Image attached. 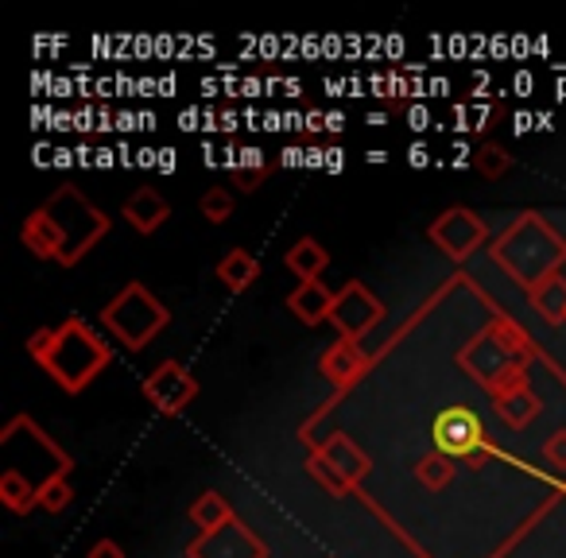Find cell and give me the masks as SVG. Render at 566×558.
Here are the masks:
<instances>
[{
  "label": "cell",
  "mask_w": 566,
  "mask_h": 558,
  "mask_svg": "<svg viewBox=\"0 0 566 558\" xmlns=\"http://www.w3.org/2000/svg\"><path fill=\"white\" fill-rule=\"evenodd\" d=\"M28 354L32 361L55 380L63 392L78 396L90 380L102 369H109L113 349L102 334H94V326H86L82 318H66L63 326H43L28 338Z\"/></svg>",
  "instance_id": "6da1fadb"
},
{
  "label": "cell",
  "mask_w": 566,
  "mask_h": 558,
  "mask_svg": "<svg viewBox=\"0 0 566 558\" xmlns=\"http://www.w3.org/2000/svg\"><path fill=\"white\" fill-rule=\"evenodd\" d=\"M493 260L509 267L520 284L532 292L539 280L558 272L566 260V241L543 218H520L501 241L493 244Z\"/></svg>",
  "instance_id": "7a4b0ae2"
},
{
  "label": "cell",
  "mask_w": 566,
  "mask_h": 558,
  "mask_svg": "<svg viewBox=\"0 0 566 558\" xmlns=\"http://www.w3.org/2000/svg\"><path fill=\"white\" fill-rule=\"evenodd\" d=\"M102 323L113 338H120L128 349H144L167 323L171 310L156 299L144 284H128L120 295H113V303L102 310Z\"/></svg>",
  "instance_id": "3957f363"
},
{
  "label": "cell",
  "mask_w": 566,
  "mask_h": 558,
  "mask_svg": "<svg viewBox=\"0 0 566 558\" xmlns=\"http://www.w3.org/2000/svg\"><path fill=\"white\" fill-rule=\"evenodd\" d=\"M43 210L55 218L59 233H63V241H66L63 260H59L63 267H74L105 233H109V218H105L94 202H86L74 187L55 190V194L43 202Z\"/></svg>",
  "instance_id": "277c9868"
},
{
  "label": "cell",
  "mask_w": 566,
  "mask_h": 558,
  "mask_svg": "<svg viewBox=\"0 0 566 558\" xmlns=\"http://www.w3.org/2000/svg\"><path fill=\"white\" fill-rule=\"evenodd\" d=\"M431 439H434V454H447V457H465V462H478L485 454V427H481L478 411L470 408H447L434 415L431 427Z\"/></svg>",
  "instance_id": "5b68a950"
},
{
  "label": "cell",
  "mask_w": 566,
  "mask_h": 558,
  "mask_svg": "<svg viewBox=\"0 0 566 558\" xmlns=\"http://www.w3.org/2000/svg\"><path fill=\"white\" fill-rule=\"evenodd\" d=\"M385 318V303L361 284V280H349L338 295H334V310H331V326L338 330V338L361 341L373 326Z\"/></svg>",
  "instance_id": "8992f818"
},
{
  "label": "cell",
  "mask_w": 566,
  "mask_h": 558,
  "mask_svg": "<svg viewBox=\"0 0 566 558\" xmlns=\"http://www.w3.org/2000/svg\"><path fill=\"white\" fill-rule=\"evenodd\" d=\"M427 236H431V241L439 244L450 260H465L473 249H481V241L489 236V229L473 210H465V206H450V210L442 213L431 229H427Z\"/></svg>",
  "instance_id": "52a82bcc"
},
{
  "label": "cell",
  "mask_w": 566,
  "mask_h": 558,
  "mask_svg": "<svg viewBox=\"0 0 566 558\" xmlns=\"http://www.w3.org/2000/svg\"><path fill=\"white\" fill-rule=\"evenodd\" d=\"M144 396H148L151 408L164 411V415H182V411L195 403L198 380L190 377L179 361H164L156 372H148V377H144Z\"/></svg>",
  "instance_id": "ba28073f"
},
{
  "label": "cell",
  "mask_w": 566,
  "mask_h": 558,
  "mask_svg": "<svg viewBox=\"0 0 566 558\" xmlns=\"http://www.w3.org/2000/svg\"><path fill=\"white\" fill-rule=\"evenodd\" d=\"M187 558H268V547L256 531L241 524V519H229L218 531H202L187 547Z\"/></svg>",
  "instance_id": "9c48e42d"
},
{
  "label": "cell",
  "mask_w": 566,
  "mask_h": 558,
  "mask_svg": "<svg viewBox=\"0 0 566 558\" xmlns=\"http://www.w3.org/2000/svg\"><path fill=\"white\" fill-rule=\"evenodd\" d=\"M365 369H369V354L349 338H338L331 349H323V357H318V372H323L334 388H342V392L354 388L357 380L365 377Z\"/></svg>",
  "instance_id": "30bf717a"
},
{
  "label": "cell",
  "mask_w": 566,
  "mask_h": 558,
  "mask_svg": "<svg viewBox=\"0 0 566 558\" xmlns=\"http://www.w3.org/2000/svg\"><path fill=\"white\" fill-rule=\"evenodd\" d=\"M20 241H24V249L32 252V256H40V260H63V249H66L55 218H51L43 206L24 218V225H20Z\"/></svg>",
  "instance_id": "8fae6325"
},
{
  "label": "cell",
  "mask_w": 566,
  "mask_h": 558,
  "mask_svg": "<svg viewBox=\"0 0 566 558\" xmlns=\"http://www.w3.org/2000/svg\"><path fill=\"white\" fill-rule=\"evenodd\" d=\"M334 295L323 280H307L300 284L292 295H287V310L300 318L303 326H318V323H331V310H334Z\"/></svg>",
  "instance_id": "7c38bea8"
},
{
  "label": "cell",
  "mask_w": 566,
  "mask_h": 558,
  "mask_svg": "<svg viewBox=\"0 0 566 558\" xmlns=\"http://www.w3.org/2000/svg\"><path fill=\"white\" fill-rule=\"evenodd\" d=\"M318 454H323L326 462H331L334 470H338L342 477L349 481V485H357V481H361L365 473H369V454H365V450L357 446V442L349 439V434H342V431H334L331 439H326L323 446H318Z\"/></svg>",
  "instance_id": "4fadbf2b"
},
{
  "label": "cell",
  "mask_w": 566,
  "mask_h": 558,
  "mask_svg": "<svg viewBox=\"0 0 566 558\" xmlns=\"http://www.w3.org/2000/svg\"><path fill=\"white\" fill-rule=\"evenodd\" d=\"M125 218L133 221V229H140V233H156V229H164L167 218H171V206L151 187H140L136 194L125 198Z\"/></svg>",
  "instance_id": "5bb4252c"
},
{
  "label": "cell",
  "mask_w": 566,
  "mask_h": 558,
  "mask_svg": "<svg viewBox=\"0 0 566 558\" xmlns=\"http://www.w3.org/2000/svg\"><path fill=\"white\" fill-rule=\"evenodd\" d=\"M213 275H218L221 284H226L233 295H241V292H249V287L260 280V260L252 256L249 249H229L226 256L218 260Z\"/></svg>",
  "instance_id": "9a60e30c"
},
{
  "label": "cell",
  "mask_w": 566,
  "mask_h": 558,
  "mask_svg": "<svg viewBox=\"0 0 566 558\" xmlns=\"http://www.w3.org/2000/svg\"><path fill=\"white\" fill-rule=\"evenodd\" d=\"M326 264H331V252H326L315 236H303V241H295L292 249H287V267L300 275V284L318 280V275L326 272Z\"/></svg>",
  "instance_id": "2e32d148"
},
{
  "label": "cell",
  "mask_w": 566,
  "mask_h": 558,
  "mask_svg": "<svg viewBox=\"0 0 566 558\" xmlns=\"http://www.w3.org/2000/svg\"><path fill=\"white\" fill-rule=\"evenodd\" d=\"M527 299H532V307L539 310L547 323H566V280L558 272L539 280V284L527 292Z\"/></svg>",
  "instance_id": "e0dca14e"
},
{
  "label": "cell",
  "mask_w": 566,
  "mask_h": 558,
  "mask_svg": "<svg viewBox=\"0 0 566 558\" xmlns=\"http://www.w3.org/2000/svg\"><path fill=\"white\" fill-rule=\"evenodd\" d=\"M233 516V504L226 501V493H218V488H210V493H202L195 504H190V524L202 527V531H218V527H226Z\"/></svg>",
  "instance_id": "ac0fdd59"
},
{
  "label": "cell",
  "mask_w": 566,
  "mask_h": 558,
  "mask_svg": "<svg viewBox=\"0 0 566 558\" xmlns=\"http://www.w3.org/2000/svg\"><path fill=\"white\" fill-rule=\"evenodd\" d=\"M0 504L9 512H17V516H28L40 504V488L28 477H20L17 470H4L0 473Z\"/></svg>",
  "instance_id": "d6986e66"
},
{
  "label": "cell",
  "mask_w": 566,
  "mask_h": 558,
  "mask_svg": "<svg viewBox=\"0 0 566 558\" xmlns=\"http://www.w3.org/2000/svg\"><path fill=\"white\" fill-rule=\"evenodd\" d=\"M493 408H496V415H501L504 423H509V427H516V431H520V427H527L535 415H539V411H543V403H539V396H535L532 388H524V392L501 396V400H496Z\"/></svg>",
  "instance_id": "ffe728a7"
},
{
  "label": "cell",
  "mask_w": 566,
  "mask_h": 558,
  "mask_svg": "<svg viewBox=\"0 0 566 558\" xmlns=\"http://www.w3.org/2000/svg\"><path fill=\"white\" fill-rule=\"evenodd\" d=\"M307 473H311V481H315L318 488H323L326 496H349L354 493V485H349L346 477H342L338 470H334L331 462H326L318 450H311V457H307Z\"/></svg>",
  "instance_id": "44dd1931"
},
{
  "label": "cell",
  "mask_w": 566,
  "mask_h": 558,
  "mask_svg": "<svg viewBox=\"0 0 566 558\" xmlns=\"http://www.w3.org/2000/svg\"><path fill=\"white\" fill-rule=\"evenodd\" d=\"M268 171H272V167H268V159H264V151L256 148V144H249V148H241V164H237V187L241 190H256L260 182L268 179Z\"/></svg>",
  "instance_id": "7402d4cb"
},
{
  "label": "cell",
  "mask_w": 566,
  "mask_h": 558,
  "mask_svg": "<svg viewBox=\"0 0 566 558\" xmlns=\"http://www.w3.org/2000/svg\"><path fill=\"white\" fill-rule=\"evenodd\" d=\"M416 477H419V485L423 488H447L450 481H454V457H447V454H427L423 462L416 465Z\"/></svg>",
  "instance_id": "603a6c76"
},
{
  "label": "cell",
  "mask_w": 566,
  "mask_h": 558,
  "mask_svg": "<svg viewBox=\"0 0 566 558\" xmlns=\"http://www.w3.org/2000/svg\"><path fill=\"white\" fill-rule=\"evenodd\" d=\"M198 206H202V218L210 221V225H226V221L233 218V194H229L226 187H210Z\"/></svg>",
  "instance_id": "cb8c5ba5"
},
{
  "label": "cell",
  "mask_w": 566,
  "mask_h": 558,
  "mask_svg": "<svg viewBox=\"0 0 566 558\" xmlns=\"http://www.w3.org/2000/svg\"><path fill=\"white\" fill-rule=\"evenodd\" d=\"M473 167H478L485 179H501V175H509L512 167V156L504 148H496V144H485V148L473 156Z\"/></svg>",
  "instance_id": "d4e9b609"
},
{
  "label": "cell",
  "mask_w": 566,
  "mask_h": 558,
  "mask_svg": "<svg viewBox=\"0 0 566 558\" xmlns=\"http://www.w3.org/2000/svg\"><path fill=\"white\" fill-rule=\"evenodd\" d=\"M71 501H74V488L66 485V477L63 481H51V485L40 493V508H48V512H63Z\"/></svg>",
  "instance_id": "484cf974"
},
{
  "label": "cell",
  "mask_w": 566,
  "mask_h": 558,
  "mask_svg": "<svg viewBox=\"0 0 566 558\" xmlns=\"http://www.w3.org/2000/svg\"><path fill=\"white\" fill-rule=\"evenodd\" d=\"M543 457H547V465H555V470H566V431L547 434V442H543Z\"/></svg>",
  "instance_id": "4316f807"
},
{
  "label": "cell",
  "mask_w": 566,
  "mask_h": 558,
  "mask_svg": "<svg viewBox=\"0 0 566 558\" xmlns=\"http://www.w3.org/2000/svg\"><path fill=\"white\" fill-rule=\"evenodd\" d=\"M408 125H411V133H423V128H431L434 125L431 109H427V105H411V109H408Z\"/></svg>",
  "instance_id": "83f0119b"
},
{
  "label": "cell",
  "mask_w": 566,
  "mask_h": 558,
  "mask_svg": "<svg viewBox=\"0 0 566 558\" xmlns=\"http://www.w3.org/2000/svg\"><path fill=\"white\" fill-rule=\"evenodd\" d=\"M90 558H125V550L113 539H97L94 547H90Z\"/></svg>",
  "instance_id": "f1b7e54d"
},
{
  "label": "cell",
  "mask_w": 566,
  "mask_h": 558,
  "mask_svg": "<svg viewBox=\"0 0 566 558\" xmlns=\"http://www.w3.org/2000/svg\"><path fill=\"white\" fill-rule=\"evenodd\" d=\"M408 164L416 167V171H419V167H427V164H431V148H427L423 140H416V144L408 148Z\"/></svg>",
  "instance_id": "f546056e"
},
{
  "label": "cell",
  "mask_w": 566,
  "mask_h": 558,
  "mask_svg": "<svg viewBox=\"0 0 566 558\" xmlns=\"http://www.w3.org/2000/svg\"><path fill=\"white\" fill-rule=\"evenodd\" d=\"M532 128H539V120H535V113H516V117H512V133L516 136H527L532 133Z\"/></svg>",
  "instance_id": "4dcf8cb0"
},
{
  "label": "cell",
  "mask_w": 566,
  "mask_h": 558,
  "mask_svg": "<svg viewBox=\"0 0 566 558\" xmlns=\"http://www.w3.org/2000/svg\"><path fill=\"white\" fill-rule=\"evenodd\" d=\"M280 167H307V151H303V148H283Z\"/></svg>",
  "instance_id": "1f68e13d"
},
{
  "label": "cell",
  "mask_w": 566,
  "mask_h": 558,
  "mask_svg": "<svg viewBox=\"0 0 566 558\" xmlns=\"http://www.w3.org/2000/svg\"><path fill=\"white\" fill-rule=\"evenodd\" d=\"M323 128H326V113H323V109H311V113H307V125H303V133H307V136H318Z\"/></svg>",
  "instance_id": "d6a6232c"
},
{
  "label": "cell",
  "mask_w": 566,
  "mask_h": 558,
  "mask_svg": "<svg viewBox=\"0 0 566 558\" xmlns=\"http://www.w3.org/2000/svg\"><path fill=\"white\" fill-rule=\"evenodd\" d=\"M489 117H493V105H473V109H470V128H478V133H481Z\"/></svg>",
  "instance_id": "836d02e7"
},
{
  "label": "cell",
  "mask_w": 566,
  "mask_h": 558,
  "mask_svg": "<svg viewBox=\"0 0 566 558\" xmlns=\"http://www.w3.org/2000/svg\"><path fill=\"white\" fill-rule=\"evenodd\" d=\"M326 171H346V151L342 148H326Z\"/></svg>",
  "instance_id": "e575fe53"
},
{
  "label": "cell",
  "mask_w": 566,
  "mask_h": 558,
  "mask_svg": "<svg viewBox=\"0 0 566 558\" xmlns=\"http://www.w3.org/2000/svg\"><path fill=\"white\" fill-rule=\"evenodd\" d=\"M512 90H516L520 97H527V94H532V90H535V78H532V74H527V71H520L516 78H512Z\"/></svg>",
  "instance_id": "d590c367"
},
{
  "label": "cell",
  "mask_w": 566,
  "mask_h": 558,
  "mask_svg": "<svg viewBox=\"0 0 566 558\" xmlns=\"http://www.w3.org/2000/svg\"><path fill=\"white\" fill-rule=\"evenodd\" d=\"M156 171H159V175H171V171H175V148H159Z\"/></svg>",
  "instance_id": "8d00e7d4"
},
{
  "label": "cell",
  "mask_w": 566,
  "mask_h": 558,
  "mask_svg": "<svg viewBox=\"0 0 566 558\" xmlns=\"http://www.w3.org/2000/svg\"><path fill=\"white\" fill-rule=\"evenodd\" d=\"M159 164V151L156 148H140L136 151V167H156Z\"/></svg>",
  "instance_id": "74e56055"
},
{
  "label": "cell",
  "mask_w": 566,
  "mask_h": 558,
  "mask_svg": "<svg viewBox=\"0 0 566 558\" xmlns=\"http://www.w3.org/2000/svg\"><path fill=\"white\" fill-rule=\"evenodd\" d=\"M195 120H198V109H182L179 113V128H182V133H195Z\"/></svg>",
  "instance_id": "f35d334b"
},
{
  "label": "cell",
  "mask_w": 566,
  "mask_h": 558,
  "mask_svg": "<svg viewBox=\"0 0 566 558\" xmlns=\"http://www.w3.org/2000/svg\"><path fill=\"white\" fill-rule=\"evenodd\" d=\"M346 128V113H326V133H342Z\"/></svg>",
  "instance_id": "ab89813d"
},
{
  "label": "cell",
  "mask_w": 566,
  "mask_h": 558,
  "mask_svg": "<svg viewBox=\"0 0 566 558\" xmlns=\"http://www.w3.org/2000/svg\"><path fill=\"white\" fill-rule=\"evenodd\" d=\"M454 128H458V133H465V128H470V109H465V105H454Z\"/></svg>",
  "instance_id": "60d3db41"
},
{
  "label": "cell",
  "mask_w": 566,
  "mask_h": 558,
  "mask_svg": "<svg viewBox=\"0 0 566 558\" xmlns=\"http://www.w3.org/2000/svg\"><path fill=\"white\" fill-rule=\"evenodd\" d=\"M136 120H140L136 113H117V128H120V133H133V128H140Z\"/></svg>",
  "instance_id": "b9f144b4"
},
{
  "label": "cell",
  "mask_w": 566,
  "mask_h": 558,
  "mask_svg": "<svg viewBox=\"0 0 566 558\" xmlns=\"http://www.w3.org/2000/svg\"><path fill=\"white\" fill-rule=\"evenodd\" d=\"M241 94H244V97H260V94H264V82H260V78H244Z\"/></svg>",
  "instance_id": "7bdbcfd3"
},
{
  "label": "cell",
  "mask_w": 566,
  "mask_h": 558,
  "mask_svg": "<svg viewBox=\"0 0 566 558\" xmlns=\"http://www.w3.org/2000/svg\"><path fill=\"white\" fill-rule=\"evenodd\" d=\"M323 86H326V94H331V97H342V94H346V90H349V82H338V78H326V82H323Z\"/></svg>",
  "instance_id": "ee69618b"
},
{
  "label": "cell",
  "mask_w": 566,
  "mask_h": 558,
  "mask_svg": "<svg viewBox=\"0 0 566 558\" xmlns=\"http://www.w3.org/2000/svg\"><path fill=\"white\" fill-rule=\"evenodd\" d=\"M113 164H120V156H117V151H109V148H97V167H113Z\"/></svg>",
  "instance_id": "f6af8a7d"
},
{
  "label": "cell",
  "mask_w": 566,
  "mask_h": 558,
  "mask_svg": "<svg viewBox=\"0 0 566 558\" xmlns=\"http://www.w3.org/2000/svg\"><path fill=\"white\" fill-rule=\"evenodd\" d=\"M237 128H241V125H237V113L233 109L221 113V133H237Z\"/></svg>",
  "instance_id": "bcb514c9"
},
{
  "label": "cell",
  "mask_w": 566,
  "mask_h": 558,
  "mask_svg": "<svg viewBox=\"0 0 566 558\" xmlns=\"http://www.w3.org/2000/svg\"><path fill=\"white\" fill-rule=\"evenodd\" d=\"M307 167H326V151L323 148H307Z\"/></svg>",
  "instance_id": "7dc6e473"
},
{
  "label": "cell",
  "mask_w": 566,
  "mask_h": 558,
  "mask_svg": "<svg viewBox=\"0 0 566 558\" xmlns=\"http://www.w3.org/2000/svg\"><path fill=\"white\" fill-rule=\"evenodd\" d=\"M202 164L206 167H218V151H213L210 140H202Z\"/></svg>",
  "instance_id": "c3c4849f"
},
{
  "label": "cell",
  "mask_w": 566,
  "mask_h": 558,
  "mask_svg": "<svg viewBox=\"0 0 566 558\" xmlns=\"http://www.w3.org/2000/svg\"><path fill=\"white\" fill-rule=\"evenodd\" d=\"M74 156H78V151L59 148V151H55V167H71V164H74Z\"/></svg>",
  "instance_id": "681fc988"
},
{
  "label": "cell",
  "mask_w": 566,
  "mask_h": 558,
  "mask_svg": "<svg viewBox=\"0 0 566 558\" xmlns=\"http://www.w3.org/2000/svg\"><path fill=\"white\" fill-rule=\"evenodd\" d=\"M535 120H539L543 133H551V128H555V113H535Z\"/></svg>",
  "instance_id": "f907efd6"
},
{
  "label": "cell",
  "mask_w": 566,
  "mask_h": 558,
  "mask_svg": "<svg viewBox=\"0 0 566 558\" xmlns=\"http://www.w3.org/2000/svg\"><path fill=\"white\" fill-rule=\"evenodd\" d=\"M427 90H431L434 97H442V94L450 90V82H447V78H431V86H427Z\"/></svg>",
  "instance_id": "816d5d0a"
},
{
  "label": "cell",
  "mask_w": 566,
  "mask_h": 558,
  "mask_svg": "<svg viewBox=\"0 0 566 558\" xmlns=\"http://www.w3.org/2000/svg\"><path fill=\"white\" fill-rule=\"evenodd\" d=\"M283 90H287V97H300L303 94V82L300 78H287V82H283Z\"/></svg>",
  "instance_id": "f5cc1de1"
},
{
  "label": "cell",
  "mask_w": 566,
  "mask_h": 558,
  "mask_svg": "<svg viewBox=\"0 0 566 558\" xmlns=\"http://www.w3.org/2000/svg\"><path fill=\"white\" fill-rule=\"evenodd\" d=\"M365 159H369V164H388V151L385 148H373V151H365Z\"/></svg>",
  "instance_id": "db71d44e"
},
{
  "label": "cell",
  "mask_w": 566,
  "mask_h": 558,
  "mask_svg": "<svg viewBox=\"0 0 566 558\" xmlns=\"http://www.w3.org/2000/svg\"><path fill=\"white\" fill-rule=\"evenodd\" d=\"M369 128H385L388 125V113H369V120H365Z\"/></svg>",
  "instance_id": "11a10c76"
},
{
  "label": "cell",
  "mask_w": 566,
  "mask_h": 558,
  "mask_svg": "<svg viewBox=\"0 0 566 558\" xmlns=\"http://www.w3.org/2000/svg\"><path fill=\"white\" fill-rule=\"evenodd\" d=\"M555 97H566V82H558L555 86Z\"/></svg>",
  "instance_id": "9f6ffc18"
}]
</instances>
